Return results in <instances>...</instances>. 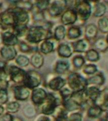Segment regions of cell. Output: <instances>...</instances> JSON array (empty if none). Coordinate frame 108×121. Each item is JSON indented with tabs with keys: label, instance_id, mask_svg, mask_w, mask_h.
Masks as SVG:
<instances>
[{
	"label": "cell",
	"instance_id": "52a82bcc",
	"mask_svg": "<svg viewBox=\"0 0 108 121\" xmlns=\"http://www.w3.org/2000/svg\"><path fill=\"white\" fill-rule=\"evenodd\" d=\"M61 22L64 26H72L78 22V16L75 10L68 8L61 15Z\"/></svg>",
	"mask_w": 108,
	"mask_h": 121
},
{
	"label": "cell",
	"instance_id": "816d5d0a",
	"mask_svg": "<svg viewBox=\"0 0 108 121\" xmlns=\"http://www.w3.org/2000/svg\"><path fill=\"white\" fill-rule=\"evenodd\" d=\"M4 112V108L1 105H0V116L3 114Z\"/></svg>",
	"mask_w": 108,
	"mask_h": 121
},
{
	"label": "cell",
	"instance_id": "603a6c76",
	"mask_svg": "<svg viewBox=\"0 0 108 121\" xmlns=\"http://www.w3.org/2000/svg\"><path fill=\"white\" fill-rule=\"evenodd\" d=\"M0 53L2 57L5 60H12L17 56V51L13 46L4 45L1 49Z\"/></svg>",
	"mask_w": 108,
	"mask_h": 121
},
{
	"label": "cell",
	"instance_id": "9c48e42d",
	"mask_svg": "<svg viewBox=\"0 0 108 121\" xmlns=\"http://www.w3.org/2000/svg\"><path fill=\"white\" fill-rule=\"evenodd\" d=\"M85 93L87 96V100L91 104H97L101 98L102 91L99 87L94 86H89L85 90Z\"/></svg>",
	"mask_w": 108,
	"mask_h": 121
},
{
	"label": "cell",
	"instance_id": "bcb514c9",
	"mask_svg": "<svg viewBox=\"0 0 108 121\" xmlns=\"http://www.w3.org/2000/svg\"><path fill=\"white\" fill-rule=\"evenodd\" d=\"M101 91H102V94H101V98H100L99 101H100L101 99H102V98H108V85L104 87L102 90H101ZM98 103H97V104H98Z\"/></svg>",
	"mask_w": 108,
	"mask_h": 121
},
{
	"label": "cell",
	"instance_id": "f6af8a7d",
	"mask_svg": "<svg viewBox=\"0 0 108 121\" xmlns=\"http://www.w3.org/2000/svg\"><path fill=\"white\" fill-rule=\"evenodd\" d=\"M14 117L9 113H6L4 114L1 117V121H13Z\"/></svg>",
	"mask_w": 108,
	"mask_h": 121
},
{
	"label": "cell",
	"instance_id": "f1b7e54d",
	"mask_svg": "<svg viewBox=\"0 0 108 121\" xmlns=\"http://www.w3.org/2000/svg\"><path fill=\"white\" fill-rule=\"evenodd\" d=\"M67 30L66 27L63 25H59L57 26L54 31V38L56 41H61L64 39L66 37Z\"/></svg>",
	"mask_w": 108,
	"mask_h": 121
},
{
	"label": "cell",
	"instance_id": "b9f144b4",
	"mask_svg": "<svg viewBox=\"0 0 108 121\" xmlns=\"http://www.w3.org/2000/svg\"><path fill=\"white\" fill-rule=\"evenodd\" d=\"M97 104L100 106L104 113H108V98H102Z\"/></svg>",
	"mask_w": 108,
	"mask_h": 121
},
{
	"label": "cell",
	"instance_id": "681fc988",
	"mask_svg": "<svg viewBox=\"0 0 108 121\" xmlns=\"http://www.w3.org/2000/svg\"><path fill=\"white\" fill-rule=\"evenodd\" d=\"M37 121H51V119L49 117H47L46 115H43L39 117Z\"/></svg>",
	"mask_w": 108,
	"mask_h": 121
},
{
	"label": "cell",
	"instance_id": "484cf974",
	"mask_svg": "<svg viewBox=\"0 0 108 121\" xmlns=\"http://www.w3.org/2000/svg\"><path fill=\"white\" fill-rule=\"evenodd\" d=\"M2 41L6 46H13L18 43V39L13 33L5 32L2 34Z\"/></svg>",
	"mask_w": 108,
	"mask_h": 121
},
{
	"label": "cell",
	"instance_id": "d6986e66",
	"mask_svg": "<svg viewBox=\"0 0 108 121\" xmlns=\"http://www.w3.org/2000/svg\"><path fill=\"white\" fill-rule=\"evenodd\" d=\"M57 52L59 56L61 57L68 59L73 55V51L71 45L66 43H61L58 46Z\"/></svg>",
	"mask_w": 108,
	"mask_h": 121
},
{
	"label": "cell",
	"instance_id": "4fadbf2b",
	"mask_svg": "<svg viewBox=\"0 0 108 121\" xmlns=\"http://www.w3.org/2000/svg\"><path fill=\"white\" fill-rule=\"evenodd\" d=\"M0 23L2 26H8L16 25L15 14L13 9L8 10L1 14L0 16Z\"/></svg>",
	"mask_w": 108,
	"mask_h": 121
},
{
	"label": "cell",
	"instance_id": "4316f807",
	"mask_svg": "<svg viewBox=\"0 0 108 121\" xmlns=\"http://www.w3.org/2000/svg\"><path fill=\"white\" fill-rule=\"evenodd\" d=\"M84 57L85 60L89 62V63H95L100 60V53L94 48H90L85 53Z\"/></svg>",
	"mask_w": 108,
	"mask_h": 121
},
{
	"label": "cell",
	"instance_id": "6da1fadb",
	"mask_svg": "<svg viewBox=\"0 0 108 121\" xmlns=\"http://www.w3.org/2000/svg\"><path fill=\"white\" fill-rule=\"evenodd\" d=\"M71 8L75 10L78 16V21H80L82 24L85 23L92 16V4L90 1L86 0L72 1Z\"/></svg>",
	"mask_w": 108,
	"mask_h": 121
},
{
	"label": "cell",
	"instance_id": "d590c367",
	"mask_svg": "<svg viewBox=\"0 0 108 121\" xmlns=\"http://www.w3.org/2000/svg\"><path fill=\"white\" fill-rule=\"evenodd\" d=\"M23 114L27 118H33L36 115V108L32 105H27L23 108Z\"/></svg>",
	"mask_w": 108,
	"mask_h": 121
},
{
	"label": "cell",
	"instance_id": "11a10c76",
	"mask_svg": "<svg viewBox=\"0 0 108 121\" xmlns=\"http://www.w3.org/2000/svg\"><path fill=\"white\" fill-rule=\"evenodd\" d=\"M105 37H106V40H107V42H108V34H106V36Z\"/></svg>",
	"mask_w": 108,
	"mask_h": 121
},
{
	"label": "cell",
	"instance_id": "5bb4252c",
	"mask_svg": "<svg viewBox=\"0 0 108 121\" xmlns=\"http://www.w3.org/2000/svg\"><path fill=\"white\" fill-rule=\"evenodd\" d=\"M87 116L89 119L93 120H98L102 117L103 111L100 106L98 104H92L86 110Z\"/></svg>",
	"mask_w": 108,
	"mask_h": 121
},
{
	"label": "cell",
	"instance_id": "ee69618b",
	"mask_svg": "<svg viewBox=\"0 0 108 121\" xmlns=\"http://www.w3.org/2000/svg\"><path fill=\"white\" fill-rule=\"evenodd\" d=\"M20 49L23 52H28L30 51L31 48L28 44H27L24 42H21L20 43Z\"/></svg>",
	"mask_w": 108,
	"mask_h": 121
},
{
	"label": "cell",
	"instance_id": "5b68a950",
	"mask_svg": "<svg viewBox=\"0 0 108 121\" xmlns=\"http://www.w3.org/2000/svg\"><path fill=\"white\" fill-rule=\"evenodd\" d=\"M68 8V1L64 0L54 1L49 5L48 12L52 17H58L63 13Z\"/></svg>",
	"mask_w": 108,
	"mask_h": 121
},
{
	"label": "cell",
	"instance_id": "60d3db41",
	"mask_svg": "<svg viewBox=\"0 0 108 121\" xmlns=\"http://www.w3.org/2000/svg\"><path fill=\"white\" fill-rule=\"evenodd\" d=\"M50 2L49 1H38L36 2V6L40 11H44L49 7Z\"/></svg>",
	"mask_w": 108,
	"mask_h": 121
},
{
	"label": "cell",
	"instance_id": "f546056e",
	"mask_svg": "<svg viewBox=\"0 0 108 121\" xmlns=\"http://www.w3.org/2000/svg\"><path fill=\"white\" fill-rule=\"evenodd\" d=\"M97 26L98 28L99 32L103 34H108V17L104 16L99 18L97 23Z\"/></svg>",
	"mask_w": 108,
	"mask_h": 121
},
{
	"label": "cell",
	"instance_id": "f5cc1de1",
	"mask_svg": "<svg viewBox=\"0 0 108 121\" xmlns=\"http://www.w3.org/2000/svg\"><path fill=\"white\" fill-rule=\"evenodd\" d=\"M103 119H104V120L105 121H108V113H105V116H104Z\"/></svg>",
	"mask_w": 108,
	"mask_h": 121
},
{
	"label": "cell",
	"instance_id": "7a4b0ae2",
	"mask_svg": "<svg viewBox=\"0 0 108 121\" xmlns=\"http://www.w3.org/2000/svg\"><path fill=\"white\" fill-rule=\"evenodd\" d=\"M52 37L51 30H48L42 26H32L29 29L27 40L29 42L37 43L42 40H49Z\"/></svg>",
	"mask_w": 108,
	"mask_h": 121
},
{
	"label": "cell",
	"instance_id": "7c38bea8",
	"mask_svg": "<svg viewBox=\"0 0 108 121\" xmlns=\"http://www.w3.org/2000/svg\"><path fill=\"white\" fill-rule=\"evenodd\" d=\"M106 82V77L104 74L101 71L97 73L92 76H89L87 78V83L89 86H94L100 87L104 85Z\"/></svg>",
	"mask_w": 108,
	"mask_h": 121
},
{
	"label": "cell",
	"instance_id": "4dcf8cb0",
	"mask_svg": "<svg viewBox=\"0 0 108 121\" xmlns=\"http://www.w3.org/2000/svg\"><path fill=\"white\" fill-rule=\"evenodd\" d=\"M82 73L85 75L92 76L99 71L98 68L94 63H87L84 65L83 68L81 69Z\"/></svg>",
	"mask_w": 108,
	"mask_h": 121
},
{
	"label": "cell",
	"instance_id": "c3c4849f",
	"mask_svg": "<svg viewBox=\"0 0 108 121\" xmlns=\"http://www.w3.org/2000/svg\"><path fill=\"white\" fill-rule=\"evenodd\" d=\"M34 18L36 21L44 20V17L43 14L41 13V11L36 13V14L34 15Z\"/></svg>",
	"mask_w": 108,
	"mask_h": 121
},
{
	"label": "cell",
	"instance_id": "cb8c5ba5",
	"mask_svg": "<svg viewBox=\"0 0 108 121\" xmlns=\"http://www.w3.org/2000/svg\"><path fill=\"white\" fill-rule=\"evenodd\" d=\"M93 48L99 52H105L108 50V43L106 37H100L97 38L93 42Z\"/></svg>",
	"mask_w": 108,
	"mask_h": 121
},
{
	"label": "cell",
	"instance_id": "ac0fdd59",
	"mask_svg": "<svg viewBox=\"0 0 108 121\" xmlns=\"http://www.w3.org/2000/svg\"><path fill=\"white\" fill-rule=\"evenodd\" d=\"M83 34V32L81 27L79 25H72L70 26L67 29L66 32V37L68 39L70 40L75 41L79 39Z\"/></svg>",
	"mask_w": 108,
	"mask_h": 121
},
{
	"label": "cell",
	"instance_id": "277c9868",
	"mask_svg": "<svg viewBox=\"0 0 108 121\" xmlns=\"http://www.w3.org/2000/svg\"><path fill=\"white\" fill-rule=\"evenodd\" d=\"M61 105V99L53 93L47 94V96L42 107V113L45 115H53L57 107Z\"/></svg>",
	"mask_w": 108,
	"mask_h": 121
},
{
	"label": "cell",
	"instance_id": "44dd1931",
	"mask_svg": "<svg viewBox=\"0 0 108 121\" xmlns=\"http://www.w3.org/2000/svg\"><path fill=\"white\" fill-rule=\"evenodd\" d=\"M61 105L68 112V113H72L74 112L81 111V107L72 98H70L66 100H63Z\"/></svg>",
	"mask_w": 108,
	"mask_h": 121
},
{
	"label": "cell",
	"instance_id": "d6a6232c",
	"mask_svg": "<svg viewBox=\"0 0 108 121\" xmlns=\"http://www.w3.org/2000/svg\"><path fill=\"white\" fill-rule=\"evenodd\" d=\"M54 43L53 42H51L49 40H44L40 45V51L45 54L52 52L54 51Z\"/></svg>",
	"mask_w": 108,
	"mask_h": 121
},
{
	"label": "cell",
	"instance_id": "f35d334b",
	"mask_svg": "<svg viewBox=\"0 0 108 121\" xmlns=\"http://www.w3.org/2000/svg\"><path fill=\"white\" fill-rule=\"evenodd\" d=\"M16 62L20 66L25 67L29 64V59L25 56L20 55L16 59Z\"/></svg>",
	"mask_w": 108,
	"mask_h": 121
},
{
	"label": "cell",
	"instance_id": "7402d4cb",
	"mask_svg": "<svg viewBox=\"0 0 108 121\" xmlns=\"http://www.w3.org/2000/svg\"><path fill=\"white\" fill-rule=\"evenodd\" d=\"M30 92L25 86H17L14 88V95L17 100L24 101L28 98Z\"/></svg>",
	"mask_w": 108,
	"mask_h": 121
},
{
	"label": "cell",
	"instance_id": "9f6ffc18",
	"mask_svg": "<svg viewBox=\"0 0 108 121\" xmlns=\"http://www.w3.org/2000/svg\"><path fill=\"white\" fill-rule=\"evenodd\" d=\"M2 41V35L1 36V34H0V42Z\"/></svg>",
	"mask_w": 108,
	"mask_h": 121
},
{
	"label": "cell",
	"instance_id": "2e32d148",
	"mask_svg": "<svg viewBox=\"0 0 108 121\" xmlns=\"http://www.w3.org/2000/svg\"><path fill=\"white\" fill-rule=\"evenodd\" d=\"M66 85V80L61 76H58L53 78L48 83V86L51 90L59 91Z\"/></svg>",
	"mask_w": 108,
	"mask_h": 121
},
{
	"label": "cell",
	"instance_id": "9a60e30c",
	"mask_svg": "<svg viewBox=\"0 0 108 121\" xmlns=\"http://www.w3.org/2000/svg\"><path fill=\"white\" fill-rule=\"evenodd\" d=\"M99 30L97 25L93 23H90L85 26L84 28V38L90 41L94 40L97 38Z\"/></svg>",
	"mask_w": 108,
	"mask_h": 121
},
{
	"label": "cell",
	"instance_id": "8fae6325",
	"mask_svg": "<svg viewBox=\"0 0 108 121\" xmlns=\"http://www.w3.org/2000/svg\"><path fill=\"white\" fill-rule=\"evenodd\" d=\"M9 74L10 78L15 83H21L24 81L26 72L17 66H11L9 68Z\"/></svg>",
	"mask_w": 108,
	"mask_h": 121
},
{
	"label": "cell",
	"instance_id": "ffe728a7",
	"mask_svg": "<svg viewBox=\"0 0 108 121\" xmlns=\"http://www.w3.org/2000/svg\"><path fill=\"white\" fill-rule=\"evenodd\" d=\"M13 13L15 14L16 25H26L28 22V15L26 11L16 7L13 9Z\"/></svg>",
	"mask_w": 108,
	"mask_h": 121
},
{
	"label": "cell",
	"instance_id": "3957f363",
	"mask_svg": "<svg viewBox=\"0 0 108 121\" xmlns=\"http://www.w3.org/2000/svg\"><path fill=\"white\" fill-rule=\"evenodd\" d=\"M66 84H68V88L73 92L85 90L88 86L87 78L76 71L69 73L66 79Z\"/></svg>",
	"mask_w": 108,
	"mask_h": 121
},
{
	"label": "cell",
	"instance_id": "6f0895ef",
	"mask_svg": "<svg viewBox=\"0 0 108 121\" xmlns=\"http://www.w3.org/2000/svg\"><path fill=\"white\" fill-rule=\"evenodd\" d=\"M1 3H0V8H1Z\"/></svg>",
	"mask_w": 108,
	"mask_h": 121
},
{
	"label": "cell",
	"instance_id": "7dc6e473",
	"mask_svg": "<svg viewBox=\"0 0 108 121\" xmlns=\"http://www.w3.org/2000/svg\"><path fill=\"white\" fill-rule=\"evenodd\" d=\"M8 86V82L4 79H0V90H5Z\"/></svg>",
	"mask_w": 108,
	"mask_h": 121
},
{
	"label": "cell",
	"instance_id": "1f68e13d",
	"mask_svg": "<svg viewBox=\"0 0 108 121\" xmlns=\"http://www.w3.org/2000/svg\"><path fill=\"white\" fill-rule=\"evenodd\" d=\"M30 62L34 67L36 68H41L44 64V57L40 53L37 52L31 57Z\"/></svg>",
	"mask_w": 108,
	"mask_h": 121
},
{
	"label": "cell",
	"instance_id": "8d00e7d4",
	"mask_svg": "<svg viewBox=\"0 0 108 121\" xmlns=\"http://www.w3.org/2000/svg\"><path fill=\"white\" fill-rule=\"evenodd\" d=\"M16 7L19 8L20 9L25 10V11H30L32 8V3L29 1H16Z\"/></svg>",
	"mask_w": 108,
	"mask_h": 121
},
{
	"label": "cell",
	"instance_id": "ba28073f",
	"mask_svg": "<svg viewBox=\"0 0 108 121\" xmlns=\"http://www.w3.org/2000/svg\"><path fill=\"white\" fill-rule=\"evenodd\" d=\"M73 52L78 54H85L91 48V42L85 38H81L73 41L71 43Z\"/></svg>",
	"mask_w": 108,
	"mask_h": 121
},
{
	"label": "cell",
	"instance_id": "e0dca14e",
	"mask_svg": "<svg viewBox=\"0 0 108 121\" xmlns=\"http://www.w3.org/2000/svg\"><path fill=\"white\" fill-rule=\"evenodd\" d=\"M47 96V93L42 88L35 89L32 91V100L36 105H41L43 104Z\"/></svg>",
	"mask_w": 108,
	"mask_h": 121
},
{
	"label": "cell",
	"instance_id": "836d02e7",
	"mask_svg": "<svg viewBox=\"0 0 108 121\" xmlns=\"http://www.w3.org/2000/svg\"><path fill=\"white\" fill-rule=\"evenodd\" d=\"M13 30H14V32H15L14 34L15 35L22 37L26 34L27 26L26 25H15L13 26Z\"/></svg>",
	"mask_w": 108,
	"mask_h": 121
},
{
	"label": "cell",
	"instance_id": "74e56055",
	"mask_svg": "<svg viewBox=\"0 0 108 121\" xmlns=\"http://www.w3.org/2000/svg\"><path fill=\"white\" fill-rule=\"evenodd\" d=\"M68 121H83V117L80 111L74 112L68 114Z\"/></svg>",
	"mask_w": 108,
	"mask_h": 121
},
{
	"label": "cell",
	"instance_id": "f907efd6",
	"mask_svg": "<svg viewBox=\"0 0 108 121\" xmlns=\"http://www.w3.org/2000/svg\"><path fill=\"white\" fill-rule=\"evenodd\" d=\"M13 121H23L22 120V119H21V118H20V117H15V118H14V119H13Z\"/></svg>",
	"mask_w": 108,
	"mask_h": 121
},
{
	"label": "cell",
	"instance_id": "e575fe53",
	"mask_svg": "<svg viewBox=\"0 0 108 121\" xmlns=\"http://www.w3.org/2000/svg\"><path fill=\"white\" fill-rule=\"evenodd\" d=\"M73 92V91L72 90H70L69 88H66V87H64L62 90H61L59 91V94L61 99V102L63 100L71 98V96H72Z\"/></svg>",
	"mask_w": 108,
	"mask_h": 121
},
{
	"label": "cell",
	"instance_id": "8992f818",
	"mask_svg": "<svg viewBox=\"0 0 108 121\" xmlns=\"http://www.w3.org/2000/svg\"><path fill=\"white\" fill-rule=\"evenodd\" d=\"M23 82L26 88L30 89L35 88L41 83V76L38 72L29 71L26 73Z\"/></svg>",
	"mask_w": 108,
	"mask_h": 121
},
{
	"label": "cell",
	"instance_id": "d4e9b609",
	"mask_svg": "<svg viewBox=\"0 0 108 121\" xmlns=\"http://www.w3.org/2000/svg\"><path fill=\"white\" fill-rule=\"evenodd\" d=\"M70 62L66 60H59L56 62L54 71L58 74H63L70 69Z\"/></svg>",
	"mask_w": 108,
	"mask_h": 121
},
{
	"label": "cell",
	"instance_id": "db71d44e",
	"mask_svg": "<svg viewBox=\"0 0 108 121\" xmlns=\"http://www.w3.org/2000/svg\"><path fill=\"white\" fill-rule=\"evenodd\" d=\"M97 121H104L103 118H100V119H98V120H97Z\"/></svg>",
	"mask_w": 108,
	"mask_h": 121
},
{
	"label": "cell",
	"instance_id": "30bf717a",
	"mask_svg": "<svg viewBox=\"0 0 108 121\" xmlns=\"http://www.w3.org/2000/svg\"><path fill=\"white\" fill-rule=\"evenodd\" d=\"M92 3V15L95 18H102L107 12V6L104 1H97Z\"/></svg>",
	"mask_w": 108,
	"mask_h": 121
},
{
	"label": "cell",
	"instance_id": "83f0119b",
	"mask_svg": "<svg viewBox=\"0 0 108 121\" xmlns=\"http://www.w3.org/2000/svg\"><path fill=\"white\" fill-rule=\"evenodd\" d=\"M72 64L75 70L81 69L84 65L86 64V60L84 57V56H82L81 54L74 56L72 59Z\"/></svg>",
	"mask_w": 108,
	"mask_h": 121
},
{
	"label": "cell",
	"instance_id": "7bdbcfd3",
	"mask_svg": "<svg viewBox=\"0 0 108 121\" xmlns=\"http://www.w3.org/2000/svg\"><path fill=\"white\" fill-rule=\"evenodd\" d=\"M8 100V96L6 90H0V104H4L6 103Z\"/></svg>",
	"mask_w": 108,
	"mask_h": 121
},
{
	"label": "cell",
	"instance_id": "ab89813d",
	"mask_svg": "<svg viewBox=\"0 0 108 121\" xmlns=\"http://www.w3.org/2000/svg\"><path fill=\"white\" fill-rule=\"evenodd\" d=\"M20 108V104L17 102H10L6 106V110L10 113H16Z\"/></svg>",
	"mask_w": 108,
	"mask_h": 121
}]
</instances>
